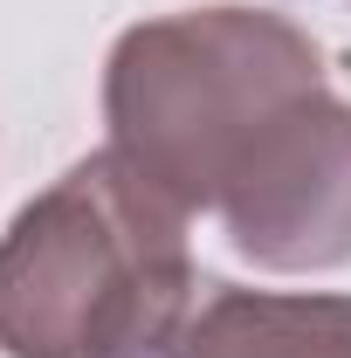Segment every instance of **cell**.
Instances as JSON below:
<instances>
[{"instance_id":"6da1fadb","label":"cell","mask_w":351,"mask_h":358,"mask_svg":"<svg viewBox=\"0 0 351 358\" xmlns=\"http://www.w3.org/2000/svg\"><path fill=\"white\" fill-rule=\"evenodd\" d=\"M186 207L124 152H89L0 241L7 358H173L207 282Z\"/></svg>"},{"instance_id":"7a4b0ae2","label":"cell","mask_w":351,"mask_h":358,"mask_svg":"<svg viewBox=\"0 0 351 358\" xmlns=\"http://www.w3.org/2000/svg\"><path fill=\"white\" fill-rule=\"evenodd\" d=\"M310 90H324V55L296 21L268 7L159 14L110 48V152L159 179L186 214H214L248 145Z\"/></svg>"},{"instance_id":"3957f363","label":"cell","mask_w":351,"mask_h":358,"mask_svg":"<svg viewBox=\"0 0 351 358\" xmlns=\"http://www.w3.org/2000/svg\"><path fill=\"white\" fill-rule=\"evenodd\" d=\"M214 214L227 241L262 268L303 275L351 262V103L331 83L296 96L248 145Z\"/></svg>"},{"instance_id":"277c9868","label":"cell","mask_w":351,"mask_h":358,"mask_svg":"<svg viewBox=\"0 0 351 358\" xmlns=\"http://www.w3.org/2000/svg\"><path fill=\"white\" fill-rule=\"evenodd\" d=\"M173 358H351V296L207 282Z\"/></svg>"}]
</instances>
